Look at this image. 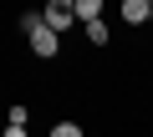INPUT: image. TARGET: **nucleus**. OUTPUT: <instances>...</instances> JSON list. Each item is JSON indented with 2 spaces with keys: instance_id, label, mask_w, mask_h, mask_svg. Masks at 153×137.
<instances>
[{
  "instance_id": "6",
  "label": "nucleus",
  "mask_w": 153,
  "mask_h": 137,
  "mask_svg": "<svg viewBox=\"0 0 153 137\" xmlns=\"http://www.w3.org/2000/svg\"><path fill=\"white\" fill-rule=\"evenodd\" d=\"M51 137H82V127H76V122H56V127H51Z\"/></svg>"
},
{
  "instance_id": "5",
  "label": "nucleus",
  "mask_w": 153,
  "mask_h": 137,
  "mask_svg": "<svg viewBox=\"0 0 153 137\" xmlns=\"http://www.w3.org/2000/svg\"><path fill=\"white\" fill-rule=\"evenodd\" d=\"M82 31H87L92 46H107V26H102V21H92V26H82Z\"/></svg>"
},
{
  "instance_id": "3",
  "label": "nucleus",
  "mask_w": 153,
  "mask_h": 137,
  "mask_svg": "<svg viewBox=\"0 0 153 137\" xmlns=\"http://www.w3.org/2000/svg\"><path fill=\"white\" fill-rule=\"evenodd\" d=\"M123 21H128V26L153 21V0H123Z\"/></svg>"
},
{
  "instance_id": "1",
  "label": "nucleus",
  "mask_w": 153,
  "mask_h": 137,
  "mask_svg": "<svg viewBox=\"0 0 153 137\" xmlns=\"http://www.w3.org/2000/svg\"><path fill=\"white\" fill-rule=\"evenodd\" d=\"M21 31H26V41H31V56H41V61L61 56V36H56V31L46 26V15H41V10L21 15Z\"/></svg>"
},
{
  "instance_id": "2",
  "label": "nucleus",
  "mask_w": 153,
  "mask_h": 137,
  "mask_svg": "<svg viewBox=\"0 0 153 137\" xmlns=\"http://www.w3.org/2000/svg\"><path fill=\"white\" fill-rule=\"evenodd\" d=\"M41 15H46V26H51V31H56V36H61V31H71V26H76V5H71V0H51V5H46V10H41Z\"/></svg>"
},
{
  "instance_id": "7",
  "label": "nucleus",
  "mask_w": 153,
  "mask_h": 137,
  "mask_svg": "<svg viewBox=\"0 0 153 137\" xmlns=\"http://www.w3.org/2000/svg\"><path fill=\"white\" fill-rule=\"evenodd\" d=\"M26 122H31V112H26L21 102H16V107H10V122H5V127H26Z\"/></svg>"
},
{
  "instance_id": "8",
  "label": "nucleus",
  "mask_w": 153,
  "mask_h": 137,
  "mask_svg": "<svg viewBox=\"0 0 153 137\" xmlns=\"http://www.w3.org/2000/svg\"><path fill=\"white\" fill-rule=\"evenodd\" d=\"M5 137H26V127H5Z\"/></svg>"
},
{
  "instance_id": "4",
  "label": "nucleus",
  "mask_w": 153,
  "mask_h": 137,
  "mask_svg": "<svg viewBox=\"0 0 153 137\" xmlns=\"http://www.w3.org/2000/svg\"><path fill=\"white\" fill-rule=\"evenodd\" d=\"M71 5H76V21H82V26H92L102 15V0H71Z\"/></svg>"
}]
</instances>
